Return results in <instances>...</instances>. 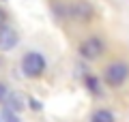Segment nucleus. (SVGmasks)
I'll list each match as a JSON object with an SVG mask.
<instances>
[{"mask_svg":"<svg viewBox=\"0 0 129 122\" xmlns=\"http://www.w3.org/2000/svg\"><path fill=\"white\" fill-rule=\"evenodd\" d=\"M127 77H129V67L125 62H112L110 67L106 69V73H103L106 84H108V86H112V88L123 86Z\"/></svg>","mask_w":129,"mask_h":122,"instance_id":"obj_2","label":"nucleus"},{"mask_svg":"<svg viewBox=\"0 0 129 122\" xmlns=\"http://www.w3.org/2000/svg\"><path fill=\"white\" fill-rule=\"evenodd\" d=\"M2 122H19V120H17V116H15L13 109L5 107V109H2Z\"/></svg>","mask_w":129,"mask_h":122,"instance_id":"obj_7","label":"nucleus"},{"mask_svg":"<svg viewBox=\"0 0 129 122\" xmlns=\"http://www.w3.org/2000/svg\"><path fill=\"white\" fill-rule=\"evenodd\" d=\"M17 41H19V36H17V32H15L11 26H2L0 28V49L2 51L13 49V47L17 45Z\"/></svg>","mask_w":129,"mask_h":122,"instance_id":"obj_5","label":"nucleus"},{"mask_svg":"<svg viewBox=\"0 0 129 122\" xmlns=\"http://www.w3.org/2000/svg\"><path fill=\"white\" fill-rule=\"evenodd\" d=\"M86 86L88 90H92V94H99V84H97L95 77H86Z\"/></svg>","mask_w":129,"mask_h":122,"instance_id":"obj_8","label":"nucleus"},{"mask_svg":"<svg viewBox=\"0 0 129 122\" xmlns=\"http://www.w3.org/2000/svg\"><path fill=\"white\" fill-rule=\"evenodd\" d=\"M103 49H106V45H103V41L99 36H88L82 45H80V56L86 58V60H97L103 54Z\"/></svg>","mask_w":129,"mask_h":122,"instance_id":"obj_4","label":"nucleus"},{"mask_svg":"<svg viewBox=\"0 0 129 122\" xmlns=\"http://www.w3.org/2000/svg\"><path fill=\"white\" fill-rule=\"evenodd\" d=\"M22 71L26 77H39L45 71V58L39 51H28L22 58Z\"/></svg>","mask_w":129,"mask_h":122,"instance_id":"obj_1","label":"nucleus"},{"mask_svg":"<svg viewBox=\"0 0 129 122\" xmlns=\"http://www.w3.org/2000/svg\"><path fill=\"white\" fill-rule=\"evenodd\" d=\"M90 122H114V113H112L110 109H97V111L92 113Z\"/></svg>","mask_w":129,"mask_h":122,"instance_id":"obj_6","label":"nucleus"},{"mask_svg":"<svg viewBox=\"0 0 129 122\" xmlns=\"http://www.w3.org/2000/svg\"><path fill=\"white\" fill-rule=\"evenodd\" d=\"M7 15H5V11H2V9H0V28H2V26H7Z\"/></svg>","mask_w":129,"mask_h":122,"instance_id":"obj_10","label":"nucleus"},{"mask_svg":"<svg viewBox=\"0 0 129 122\" xmlns=\"http://www.w3.org/2000/svg\"><path fill=\"white\" fill-rule=\"evenodd\" d=\"M67 13H69L71 19L84 24V22H88V19H92L95 9H92V5L86 2V0H75V2H71V5L67 7Z\"/></svg>","mask_w":129,"mask_h":122,"instance_id":"obj_3","label":"nucleus"},{"mask_svg":"<svg viewBox=\"0 0 129 122\" xmlns=\"http://www.w3.org/2000/svg\"><path fill=\"white\" fill-rule=\"evenodd\" d=\"M9 94H11V92L7 90V86H5V84H0V103H5V101L9 99Z\"/></svg>","mask_w":129,"mask_h":122,"instance_id":"obj_9","label":"nucleus"}]
</instances>
